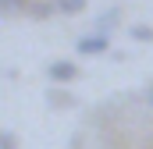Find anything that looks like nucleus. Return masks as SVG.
<instances>
[{"label":"nucleus","instance_id":"1","mask_svg":"<svg viewBox=\"0 0 153 149\" xmlns=\"http://www.w3.org/2000/svg\"><path fill=\"white\" fill-rule=\"evenodd\" d=\"M78 74H82V71H78L75 60H53V64L46 68V78H50L53 85H68V82H75Z\"/></svg>","mask_w":153,"mask_h":149},{"label":"nucleus","instance_id":"2","mask_svg":"<svg viewBox=\"0 0 153 149\" xmlns=\"http://www.w3.org/2000/svg\"><path fill=\"white\" fill-rule=\"evenodd\" d=\"M107 46H111V36H103V32H93V36H82L75 43V50L82 57H100V53H107Z\"/></svg>","mask_w":153,"mask_h":149},{"label":"nucleus","instance_id":"3","mask_svg":"<svg viewBox=\"0 0 153 149\" xmlns=\"http://www.w3.org/2000/svg\"><path fill=\"white\" fill-rule=\"evenodd\" d=\"M46 103H50V107H57V110H68V107H75V96H71V92H64V89H57V85H53V89H50V92H46Z\"/></svg>","mask_w":153,"mask_h":149},{"label":"nucleus","instance_id":"4","mask_svg":"<svg viewBox=\"0 0 153 149\" xmlns=\"http://www.w3.org/2000/svg\"><path fill=\"white\" fill-rule=\"evenodd\" d=\"M117 18H121V11L117 7H111V11H103L100 18H96V32H103V36H111L117 29Z\"/></svg>","mask_w":153,"mask_h":149},{"label":"nucleus","instance_id":"5","mask_svg":"<svg viewBox=\"0 0 153 149\" xmlns=\"http://www.w3.org/2000/svg\"><path fill=\"white\" fill-rule=\"evenodd\" d=\"M25 14H32L36 21H43V18H50V14H57V7H53V0H43V4H29Z\"/></svg>","mask_w":153,"mask_h":149},{"label":"nucleus","instance_id":"6","mask_svg":"<svg viewBox=\"0 0 153 149\" xmlns=\"http://www.w3.org/2000/svg\"><path fill=\"white\" fill-rule=\"evenodd\" d=\"M57 14H82L85 11V0H53Z\"/></svg>","mask_w":153,"mask_h":149},{"label":"nucleus","instance_id":"7","mask_svg":"<svg viewBox=\"0 0 153 149\" xmlns=\"http://www.w3.org/2000/svg\"><path fill=\"white\" fill-rule=\"evenodd\" d=\"M29 4L32 0H0V14H22L29 11Z\"/></svg>","mask_w":153,"mask_h":149},{"label":"nucleus","instance_id":"8","mask_svg":"<svg viewBox=\"0 0 153 149\" xmlns=\"http://www.w3.org/2000/svg\"><path fill=\"white\" fill-rule=\"evenodd\" d=\"M128 36L135 39V43H153V29H150V25H132Z\"/></svg>","mask_w":153,"mask_h":149},{"label":"nucleus","instance_id":"9","mask_svg":"<svg viewBox=\"0 0 153 149\" xmlns=\"http://www.w3.org/2000/svg\"><path fill=\"white\" fill-rule=\"evenodd\" d=\"M0 149H18V139H14V131H0Z\"/></svg>","mask_w":153,"mask_h":149},{"label":"nucleus","instance_id":"10","mask_svg":"<svg viewBox=\"0 0 153 149\" xmlns=\"http://www.w3.org/2000/svg\"><path fill=\"white\" fill-rule=\"evenodd\" d=\"M150 107H153V89H150Z\"/></svg>","mask_w":153,"mask_h":149}]
</instances>
